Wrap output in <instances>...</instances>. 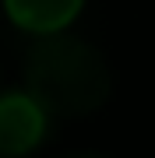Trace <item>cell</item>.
<instances>
[{"instance_id":"obj_3","label":"cell","mask_w":155,"mask_h":158,"mask_svg":"<svg viewBox=\"0 0 155 158\" xmlns=\"http://www.w3.org/2000/svg\"><path fill=\"white\" fill-rule=\"evenodd\" d=\"M81 4H85V0H4L11 21L18 28L32 32V35L63 32L78 18Z\"/></svg>"},{"instance_id":"obj_1","label":"cell","mask_w":155,"mask_h":158,"mask_svg":"<svg viewBox=\"0 0 155 158\" xmlns=\"http://www.w3.org/2000/svg\"><path fill=\"white\" fill-rule=\"evenodd\" d=\"M109 67L92 42L74 35H39L25 56V91L46 116H85L109 98Z\"/></svg>"},{"instance_id":"obj_4","label":"cell","mask_w":155,"mask_h":158,"mask_svg":"<svg viewBox=\"0 0 155 158\" xmlns=\"http://www.w3.org/2000/svg\"><path fill=\"white\" fill-rule=\"evenodd\" d=\"M74 158H99V155H74Z\"/></svg>"},{"instance_id":"obj_2","label":"cell","mask_w":155,"mask_h":158,"mask_svg":"<svg viewBox=\"0 0 155 158\" xmlns=\"http://www.w3.org/2000/svg\"><path fill=\"white\" fill-rule=\"evenodd\" d=\"M46 113L28 98V91L0 95V158L28 155L46 137Z\"/></svg>"}]
</instances>
